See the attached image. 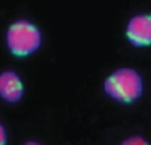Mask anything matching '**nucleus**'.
Instances as JSON below:
<instances>
[{"instance_id":"1","label":"nucleus","mask_w":151,"mask_h":145,"mask_svg":"<svg viewBox=\"0 0 151 145\" xmlns=\"http://www.w3.org/2000/svg\"><path fill=\"white\" fill-rule=\"evenodd\" d=\"M104 92L119 104H133L144 93L142 76L130 67L117 68L104 80Z\"/></svg>"},{"instance_id":"2","label":"nucleus","mask_w":151,"mask_h":145,"mask_svg":"<svg viewBox=\"0 0 151 145\" xmlns=\"http://www.w3.org/2000/svg\"><path fill=\"white\" fill-rule=\"evenodd\" d=\"M43 42L40 28L28 19H18L8 27L6 47L17 58H27L36 53Z\"/></svg>"},{"instance_id":"3","label":"nucleus","mask_w":151,"mask_h":145,"mask_svg":"<svg viewBox=\"0 0 151 145\" xmlns=\"http://www.w3.org/2000/svg\"><path fill=\"white\" fill-rule=\"evenodd\" d=\"M126 39L135 47L151 45V17L148 14L133 15L126 25Z\"/></svg>"},{"instance_id":"4","label":"nucleus","mask_w":151,"mask_h":145,"mask_svg":"<svg viewBox=\"0 0 151 145\" xmlns=\"http://www.w3.org/2000/svg\"><path fill=\"white\" fill-rule=\"evenodd\" d=\"M25 92L21 76L14 70L0 72V98L8 104H17L22 99Z\"/></svg>"},{"instance_id":"5","label":"nucleus","mask_w":151,"mask_h":145,"mask_svg":"<svg viewBox=\"0 0 151 145\" xmlns=\"http://www.w3.org/2000/svg\"><path fill=\"white\" fill-rule=\"evenodd\" d=\"M120 145H150V144L145 138H142L139 135H133V136H129L124 141H122Z\"/></svg>"},{"instance_id":"6","label":"nucleus","mask_w":151,"mask_h":145,"mask_svg":"<svg viewBox=\"0 0 151 145\" xmlns=\"http://www.w3.org/2000/svg\"><path fill=\"white\" fill-rule=\"evenodd\" d=\"M0 145H8V132L2 123H0Z\"/></svg>"},{"instance_id":"7","label":"nucleus","mask_w":151,"mask_h":145,"mask_svg":"<svg viewBox=\"0 0 151 145\" xmlns=\"http://www.w3.org/2000/svg\"><path fill=\"white\" fill-rule=\"evenodd\" d=\"M24 145H42V144L37 142V141H28V142H25Z\"/></svg>"}]
</instances>
